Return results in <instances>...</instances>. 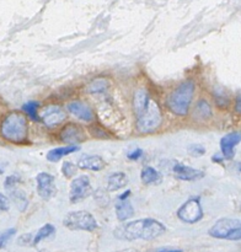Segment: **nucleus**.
<instances>
[{
  "instance_id": "22",
  "label": "nucleus",
  "mask_w": 241,
  "mask_h": 252,
  "mask_svg": "<svg viewBox=\"0 0 241 252\" xmlns=\"http://www.w3.org/2000/svg\"><path fill=\"white\" fill-rule=\"evenodd\" d=\"M55 233H56V228L53 224H44V225L39 229L38 232L36 233V235L34 236L32 246H37L41 241H43V240L48 239V237H51L52 235H55Z\"/></svg>"
},
{
  "instance_id": "40",
  "label": "nucleus",
  "mask_w": 241,
  "mask_h": 252,
  "mask_svg": "<svg viewBox=\"0 0 241 252\" xmlns=\"http://www.w3.org/2000/svg\"><path fill=\"white\" fill-rule=\"evenodd\" d=\"M39 252H44V251H39Z\"/></svg>"
},
{
  "instance_id": "13",
  "label": "nucleus",
  "mask_w": 241,
  "mask_h": 252,
  "mask_svg": "<svg viewBox=\"0 0 241 252\" xmlns=\"http://www.w3.org/2000/svg\"><path fill=\"white\" fill-rule=\"evenodd\" d=\"M60 139L65 143H69L70 145H75V143L84 141L85 135H84L83 129L79 126L70 123V125L65 126L60 132Z\"/></svg>"
},
{
  "instance_id": "20",
  "label": "nucleus",
  "mask_w": 241,
  "mask_h": 252,
  "mask_svg": "<svg viewBox=\"0 0 241 252\" xmlns=\"http://www.w3.org/2000/svg\"><path fill=\"white\" fill-rule=\"evenodd\" d=\"M9 196H10V199L15 203V205L18 207V209L20 212H25L29 207V200H27L26 195L25 192H22L21 190H19L18 187H14L11 190L8 191Z\"/></svg>"
},
{
  "instance_id": "2",
  "label": "nucleus",
  "mask_w": 241,
  "mask_h": 252,
  "mask_svg": "<svg viewBox=\"0 0 241 252\" xmlns=\"http://www.w3.org/2000/svg\"><path fill=\"white\" fill-rule=\"evenodd\" d=\"M0 133L4 139L14 144H22L26 142L29 134V123L22 112L13 111L1 121Z\"/></svg>"
},
{
  "instance_id": "17",
  "label": "nucleus",
  "mask_w": 241,
  "mask_h": 252,
  "mask_svg": "<svg viewBox=\"0 0 241 252\" xmlns=\"http://www.w3.org/2000/svg\"><path fill=\"white\" fill-rule=\"evenodd\" d=\"M80 150L78 145H67V146H58V148L52 149L47 153V160L51 162H58L62 160V158L69 155V154L76 153Z\"/></svg>"
},
{
  "instance_id": "18",
  "label": "nucleus",
  "mask_w": 241,
  "mask_h": 252,
  "mask_svg": "<svg viewBox=\"0 0 241 252\" xmlns=\"http://www.w3.org/2000/svg\"><path fill=\"white\" fill-rule=\"evenodd\" d=\"M128 183L127 175L125 172H113L110 175L109 180H107V190L109 192H116V191L125 188Z\"/></svg>"
},
{
  "instance_id": "3",
  "label": "nucleus",
  "mask_w": 241,
  "mask_h": 252,
  "mask_svg": "<svg viewBox=\"0 0 241 252\" xmlns=\"http://www.w3.org/2000/svg\"><path fill=\"white\" fill-rule=\"evenodd\" d=\"M196 85L193 80H186L180 84L166 99V107L176 116L185 117L188 113L192 99L195 95Z\"/></svg>"
},
{
  "instance_id": "32",
  "label": "nucleus",
  "mask_w": 241,
  "mask_h": 252,
  "mask_svg": "<svg viewBox=\"0 0 241 252\" xmlns=\"http://www.w3.org/2000/svg\"><path fill=\"white\" fill-rule=\"evenodd\" d=\"M9 209H10V199H9L8 196L0 192V211L6 212Z\"/></svg>"
},
{
  "instance_id": "29",
  "label": "nucleus",
  "mask_w": 241,
  "mask_h": 252,
  "mask_svg": "<svg viewBox=\"0 0 241 252\" xmlns=\"http://www.w3.org/2000/svg\"><path fill=\"white\" fill-rule=\"evenodd\" d=\"M21 182V179L18 176V175H10L5 179V182H4V187H5L6 191L11 190L14 187H18V185Z\"/></svg>"
},
{
  "instance_id": "5",
  "label": "nucleus",
  "mask_w": 241,
  "mask_h": 252,
  "mask_svg": "<svg viewBox=\"0 0 241 252\" xmlns=\"http://www.w3.org/2000/svg\"><path fill=\"white\" fill-rule=\"evenodd\" d=\"M63 224L69 230H83V232H95L99 228L95 216L86 211L69 212L63 219Z\"/></svg>"
},
{
  "instance_id": "4",
  "label": "nucleus",
  "mask_w": 241,
  "mask_h": 252,
  "mask_svg": "<svg viewBox=\"0 0 241 252\" xmlns=\"http://www.w3.org/2000/svg\"><path fill=\"white\" fill-rule=\"evenodd\" d=\"M208 234L214 239L241 241V219L222 218L208 230Z\"/></svg>"
},
{
  "instance_id": "41",
  "label": "nucleus",
  "mask_w": 241,
  "mask_h": 252,
  "mask_svg": "<svg viewBox=\"0 0 241 252\" xmlns=\"http://www.w3.org/2000/svg\"><path fill=\"white\" fill-rule=\"evenodd\" d=\"M240 171H241V166H240Z\"/></svg>"
},
{
  "instance_id": "31",
  "label": "nucleus",
  "mask_w": 241,
  "mask_h": 252,
  "mask_svg": "<svg viewBox=\"0 0 241 252\" xmlns=\"http://www.w3.org/2000/svg\"><path fill=\"white\" fill-rule=\"evenodd\" d=\"M32 241H34L32 234H23L22 236L19 237L18 244L20 245V246H30V245H32Z\"/></svg>"
},
{
  "instance_id": "37",
  "label": "nucleus",
  "mask_w": 241,
  "mask_h": 252,
  "mask_svg": "<svg viewBox=\"0 0 241 252\" xmlns=\"http://www.w3.org/2000/svg\"><path fill=\"white\" fill-rule=\"evenodd\" d=\"M212 160L214 162H222L224 160V158H223V155H218V154H217V155H214L212 158Z\"/></svg>"
},
{
  "instance_id": "14",
  "label": "nucleus",
  "mask_w": 241,
  "mask_h": 252,
  "mask_svg": "<svg viewBox=\"0 0 241 252\" xmlns=\"http://www.w3.org/2000/svg\"><path fill=\"white\" fill-rule=\"evenodd\" d=\"M68 111L70 113L75 116L78 120L83 121V122H91L93 120V113L91 111L90 107L88 106L86 104L81 101H72L69 105H68Z\"/></svg>"
},
{
  "instance_id": "16",
  "label": "nucleus",
  "mask_w": 241,
  "mask_h": 252,
  "mask_svg": "<svg viewBox=\"0 0 241 252\" xmlns=\"http://www.w3.org/2000/svg\"><path fill=\"white\" fill-rule=\"evenodd\" d=\"M105 166H106V162L99 155H83L78 160V167L83 170L100 171V170L105 169Z\"/></svg>"
},
{
  "instance_id": "7",
  "label": "nucleus",
  "mask_w": 241,
  "mask_h": 252,
  "mask_svg": "<svg viewBox=\"0 0 241 252\" xmlns=\"http://www.w3.org/2000/svg\"><path fill=\"white\" fill-rule=\"evenodd\" d=\"M177 218L186 224H196L203 218V208L198 197L187 199L177 211Z\"/></svg>"
},
{
  "instance_id": "26",
  "label": "nucleus",
  "mask_w": 241,
  "mask_h": 252,
  "mask_svg": "<svg viewBox=\"0 0 241 252\" xmlns=\"http://www.w3.org/2000/svg\"><path fill=\"white\" fill-rule=\"evenodd\" d=\"M93 199L96 200V203L102 207H106L107 204L110 203V197L107 195V192L102 188H99V190H96L95 193H93Z\"/></svg>"
},
{
  "instance_id": "35",
  "label": "nucleus",
  "mask_w": 241,
  "mask_h": 252,
  "mask_svg": "<svg viewBox=\"0 0 241 252\" xmlns=\"http://www.w3.org/2000/svg\"><path fill=\"white\" fill-rule=\"evenodd\" d=\"M235 111L241 114V94H239L235 100Z\"/></svg>"
},
{
  "instance_id": "9",
  "label": "nucleus",
  "mask_w": 241,
  "mask_h": 252,
  "mask_svg": "<svg viewBox=\"0 0 241 252\" xmlns=\"http://www.w3.org/2000/svg\"><path fill=\"white\" fill-rule=\"evenodd\" d=\"M37 181V193L42 199H51L57 193V187H56L55 176L48 172H39L36 177Z\"/></svg>"
},
{
  "instance_id": "27",
  "label": "nucleus",
  "mask_w": 241,
  "mask_h": 252,
  "mask_svg": "<svg viewBox=\"0 0 241 252\" xmlns=\"http://www.w3.org/2000/svg\"><path fill=\"white\" fill-rule=\"evenodd\" d=\"M16 234V229L10 228L4 230L3 233H0V250L4 249V247L8 245V242L13 239L14 235Z\"/></svg>"
},
{
  "instance_id": "34",
  "label": "nucleus",
  "mask_w": 241,
  "mask_h": 252,
  "mask_svg": "<svg viewBox=\"0 0 241 252\" xmlns=\"http://www.w3.org/2000/svg\"><path fill=\"white\" fill-rule=\"evenodd\" d=\"M154 252H182V250L176 249V247H161V249L155 250Z\"/></svg>"
},
{
  "instance_id": "39",
  "label": "nucleus",
  "mask_w": 241,
  "mask_h": 252,
  "mask_svg": "<svg viewBox=\"0 0 241 252\" xmlns=\"http://www.w3.org/2000/svg\"><path fill=\"white\" fill-rule=\"evenodd\" d=\"M3 172H4V171H3V169H1V167H0V175L3 174Z\"/></svg>"
},
{
  "instance_id": "24",
  "label": "nucleus",
  "mask_w": 241,
  "mask_h": 252,
  "mask_svg": "<svg viewBox=\"0 0 241 252\" xmlns=\"http://www.w3.org/2000/svg\"><path fill=\"white\" fill-rule=\"evenodd\" d=\"M38 107H39V104L37 101H29L23 105L22 109L32 121H38V113H37Z\"/></svg>"
},
{
  "instance_id": "33",
  "label": "nucleus",
  "mask_w": 241,
  "mask_h": 252,
  "mask_svg": "<svg viewBox=\"0 0 241 252\" xmlns=\"http://www.w3.org/2000/svg\"><path fill=\"white\" fill-rule=\"evenodd\" d=\"M128 159L130 160H133V162H135V160H138V159H140L143 156V149L140 148H134L133 150H130V153L127 154Z\"/></svg>"
},
{
  "instance_id": "1",
  "label": "nucleus",
  "mask_w": 241,
  "mask_h": 252,
  "mask_svg": "<svg viewBox=\"0 0 241 252\" xmlns=\"http://www.w3.org/2000/svg\"><path fill=\"white\" fill-rule=\"evenodd\" d=\"M166 232V228L161 221L151 218L138 219L130 221L123 225H119L114 230V236L125 241H134V240H150L161 236Z\"/></svg>"
},
{
  "instance_id": "6",
  "label": "nucleus",
  "mask_w": 241,
  "mask_h": 252,
  "mask_svg": "<svg viewBox=\"0 0 241 252\" xmlns=\"http://www.w3.org/2000/svg\"><path fill=\"white\" fill-rule=\"evenodd\" d=\"M161 125V111L159 108L158 104L154 101H150L148 108L142 116L137 117V127L138 132L143 134H148V133L154 132L158 129Z\"/></svg>"
},
{
  "instance_id": "30",
  "label": "nucleus",
  "mask_w": 241,
  "mask_h": 252,
  "mask_svg": "<svg viewBox=\"0 0 241 252\" xmlns=\"http://www.w3.org/2000/svg\"><path fill=\"white\" fill-rule=\"evenodd\" d=\"M188 153L191 154L192 156H195V158H200V156L204 155L205 149L204 146L200 145V144H191V145L188 146Z\"/></svg>"
},
{
  "instance_id": "25",
  "label": "nucleus",
  "mask_w": 241,
  "mask_h": 252,
  "mask_svg": "<svg viewBox=\"0 0 241 252\" xmlns=\"http://www.w3.org/2000/svg\"><path fill=\"white\" fill-rule=\"evenodd\" d=\"M107 86H109V83L105 79H97V80H93L90 84L88 90L89 92L95 94V92H102V91H105L107 89Z\"/></svg>"
},
{
  "instance_id": "21",
  "label": "nucleus",
  "mask_w": 241,
  "mask_h": 252,
  "mask_svg": "<svg viewBox=\"0 0 241 252\" xmlns=\"http://www.w3.org/2000/svg\"><path fill=\"white\" fill-rule=\"evenodd\" d=\"M140 179L144 185H158L161 182V175L151 166L143 167Z\"/></svg>"
},
{
  "instance_id": "12",
  "label": "nucleus",
  "mask_w": 241,
  "mask_h": 252,
  "mask_svg": "<svg viewBox=\"0 0 241 252\" xmlns=\"http://www.w3.org/2000/svg\"><path fill=\"white\" fill-rule=\"evenodd\" d=\"M241 143V132L228 133L221 139L222 155L226 160H230L235 155V146Z\"/></svg>"
},
{
  "instance_id": "36",
  "label": "nucleus",
  "mask_w": 241,
  "mask_h": 252,
  "mask_svg": "<svg viewBox=\"0 0 241 252\" xmlns=\"http://www.w3.org/2000/svg\"><path fill=\"white\" fill-rule=\"evenodd\" d=\"M130 196V191L127 190L126 192H123L122 195L118 196V198H117V200H127V198Z\"/></svg>"
},
{
  "instance_id": "28",
  "label": "nucleus",
  "mask_w": 241,
  "mask_h": 252,
  "mask_svg": "<svg viewBox=\"0 0 241 252\" xmlns=\"http://www.w3.org/2000/svg\"><path fill=\"white\" fill-rule=\"evenodd\" d=\"M60 171H62V174L64 175L67 179H72V177L76 174V171H78V166H75L72 162H63Z\"/></svg>"
},
{
  "instance_id": "15",
  "label": "nucleus",
  "mask_w": 241,
  "mask_h": 252,
  "mask_svg": "<svg viewBox=\"0 0 241 252\" xmlns=\"http://www.w3.org/2000/svg\"><path fill=\"white\" fill-rule=\"evenodd\" d=\"M150 101L151 100L148 91L144 90V89H139V90L135 91L134 96H133V111H134L135 117H139L147 111Z\"/></svg>"
},
{
  "instance_id": "10",
  "label": "nucleus",
  "mask_w": 241,
  "mask_h": 252,
  "mask_svg": "<svg viewBox=\"0 0 241 252\" xmlns=\"http://www.w3.org/2000/svg\"><path fill=\"white\" fill-rule=\"evenodd\" d=\"M39 117H41L42 123L46 127L53 128L56 126L60 125L67 118V114H65L64 109L58 105H50V106L42 108Z\"/></svg>"
},
{
  "instance_id": "38",
  "label": "nucleus",
  "mask_w": 241,
  "mask_h": 252,
  "mask_svg": "<svg viewBox=\"0 0 241 252\" xmlns=\"http://www.w3.org/2000/svg\"><path fill=\"white\" fill-rule=\"evenodd\" d=\"M118 252H138L135 250H123V251H118Z\"/></svg>"
},
{
  "instance_id": "23",
  "label": "nucleus",
  "mask_w": 241,
  "mask_h": 252,
  "mask_svg": "<svg viewBox=\"0 0 241 252\" xmlns=\"http://www.w3.org/2000/svg\"><path fill=\"white\" fill-rule=\"evenodd\" d=\"M193 116L200 118V120H208V118L212 117V107L205 100H200L195 107Z\"/></svg>"
},
{
  "instance_id": "11",
  "label": "nucleus",
  "mask_w": 241,
  "mask_h": 252,
  "mask_svg": "<svg viewBox=\"0 0 241 252\" xmlns=\"http://www.w3.org/2000/svg\"><path fill=\"white\" fill-rule=\"evenodd\" d=\"M172 174L182 181H197V180L203 179L205 175L202 170L195 169V167H191L182 162H175L172 166Z\"/></svg>"
},
{
  "instance_id": "8",
  "label": "nucleus",
  "mask_w": 241,
  "mask_h": 252,
  "mask_svg": "<svg viewBox=\"0 0 241 252\" xmlns=\"http://www.w3.org/2000/svg\"><path fill=\"white\" fill-rule=\"evenodd\" d=\"M91 191H93V188H91V182L89 176H86V175L78 176L70 183V202L78 203L85 199L86 197L90 196Z\"/></svg>"
},
{
  "instance_id": "19",
  "label": "nucleus",
  "mask_w": 241,
  "mask_h": 252,
  "mask_svg": "<svg viewBox=\"0 0 241 252\" xmlns=\"http://www.w3.org/2000/svg\"><path fill=\"white\" fill-rule=\"evenodd\" d=\"M114 211H116L117 219L119 221H126L134 216V208H133L132 203L128 200H117Z\"/></svg>"
}]
</instances>
